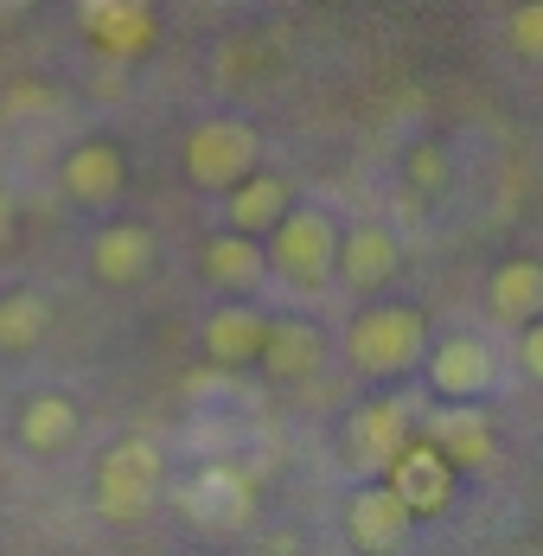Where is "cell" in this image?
I'll return each mask as SVG.
<instances>
[{"mask_svg": "<svg viewBox=\"0 0 543 556\" xmlns=\"http://www.w3.org/2000/svg\"><path fill=\"white\" fill-rule=\"evenodd\" d=\"M179 505L192 525L205 531H243L256 518V480L237 467V460H205L186 486H179Z\"/></svg>", "mask_w": 543, "mask_h": 556, "instance_id": "8992f818", "label": "cell"}, {"mask_svg": "<svg viewBox=\"0 0 543 556\" xmlns=\"http://www.w3.org/2000/svg\"><path fill=\"white\" fill-rule=\"evenodd\" d=\"M487 301L498 320H543V263L538 256H505L487 281Z\"/></svg>", "mask_w": 543, "mask_h": 556, "instance_id": "ac0fdd59", "label": "cell"}, {"mask_svg": "<svg viewBox=\"0 0 543 556\" xmlns=\"http://www.w3.org/2000/svg\"><path fill=\"white\" fill-rule=\"evenodd\" d=\"M416 531V518H409V505L396 500L383 480H365L352 500H345V538H352V551L365 556H390L403 538Z\"/></svg>", "mask_w": 543, "mask_h": 556, "instance_id": "9c48e42d", "label": "cell"}, {"mask_svg": "<svg viewBox=\"0 0 543 556\" xmlns=\"http://www.w3.org/2000/svg\"><path fill=\"white\" fill-rule=\"evenodd\" d=\"M256 161H263V135L250 122H237V115H212V122H199L186 135V179L205 186V192L243 186L256 173Z\"/></svg>", "mask_w": 543, "mask_h": 556, "instance_id": "277c9868", "label": "cell"}, {"mask_svg": "<svg viewBox=\"0 0 543 556\" xmlns=\"http://www.w3.org/2000/svg\"><path fill=\"white\" fill-rule=\"evenodd\" d=\"M199 269H205V281L224 288V294H256L263 276H269V256H263V243H256V237L217 230L212 243H205V256H199Z\"/></svg>", "mask_w": 543, "mask_h": 556, "instance_id": "e0dca14e", "label": "cell"}, {"mask_svg": "<svg viewBox=\"0 0 543 556\" xmlns=\"http://www.w3.org/2000/svg\"><path fill=\"white\" fill-rule=\"evenodd\" d=\"M505 46L518 58H531V64H543V0H525V7L505 20Z\"/></svg>", "mask_w": 543, "mask_h": 556, "instance_id": "7402d4cb", "label": "cell"}, {"mask_svg": "<svg viewBox=\"0 0 543 556\" xmlns=\"http://www.w3.org/2000/svg\"><path fill=\"white\" fill-rule=\"evenodd\" d=\"M416 442V403L409 396H365L352 416H345V467L383 480L390 460Z\"/></svg>", "mask_w": 543, "mask_h": 556, "instance_id": "5b68a950", "label": "cell"}, {"mask_svg": "<svg viewBox=\"0 0 543 556\" xmlns=\"http://www.w3.org/2000/svg\"><path fill=\"white\" fill-rule=\"evenodd\" d=\"M161 473H166V460L148 435L115 442L97 460V511L109 525H148L154 505H161Z\"/></svg>", "mask_w": 543, "mask_h": 556, "instance_id": "7a4b0ae2", "label": "cell"}, {"mask_svg": "<svg viewBox=\"0 0 543 556\" xmlns=\"http://www.w3.org/2000/svg\"><path fill=\"white\" fill-rule=\"evenodd\" d=\"M46 333H52V301H46L39 288H13V294H0V352H7V358L33 352Z\"/></svg>", "mask_w": 543, "mask_h": 556, "instance_id": "ffe728a7", "label": "cell"}, {"mask_svg": "<svg viewBox=\"0 0 543 556\" xmlns=\"http://www.w3.org/2000/svg\"><path fill=\"white\" fill-rule=\"evenodd\" d=\"M383 486L396 493V500L409 505V518L422 525V518H441L447 505H454V493H460V473L434 454V442H416L403 447L396 460H390V473H383Z\"/></svg>", "mask_w": 543, "mask_h": 556, "instance_id": "52a82bcc", "label": "cell"}, {"mask_svg": "<svg viewBox=\"0 0 543 556\" xmlns=\"http://www.w3.org/2000/svg\"><path fill=\"white\" fill-rule=\"evenodd\" d=\"M396 269H403V243H396L390 224H352V230H339L332 281H345L352 294H378Z\"/></svg>", "mask_w": 543, "mask_h": 556, "instance_id": "30bf717a", "label": "cell"}, {"mask_svg": "<svg viewBox=\"0 0 543 556\" xmlns=\"http://www.w3.org/2000/svg\"><path fill=\"white\" fill-rule=\"evenodd\" d=\"M403 179H409L422 199H441V192H447V154H441L434 141H416L409 161H403Z\"/></svg>", "mask_w": 543, "mask_h": 556, "instance_id": "44dd1931", "label": "cell"}, {"mask_svg": "<svg viewBox=\"0 0 543 556\" xmlns=\"http://www.w3.org/2000/svg\"><path fill=\"white\" fill-rule=\"evenodd\" d=\"M422 371H429L434 396H447V403H480L498 384V358H492V345L480 333H447L422 358Z\"/></svg>", "mask_w": 543, "mask_h": 556, "instance_id": "ba28073f", "label": "cell"}, {"mask_svg": "<svg viewBox=\"0 0 543 556\" xmlns=\"http://www.w3.org/2000/svg\"><path fill=\"white\" fill-rule=\"evenodd\" d=\"M422 442H434V454L454 467V473H473V467H492V422L480 403H447V409H434L429 416V435Z\"/></svg>", "mask_w": 543, "mask_h": 556, "instance_id": "8fae6325", "label": "cell"}, {"mask_svg": "<svg viewBox=\"0 0 543 556\" xmlns=\"http://www.w3.org/2000/svg\"><path fill=\"white\" fill-rule=\"evenodd\" d=\"M13 237V212H7V199H0V243Z\"/></svg>", "mask_w": 543, "mask_h": 556, "instance_id": "cb8c5ba5", "label": "cell"}, {"mask_svg": "<svg viewBox=\"0 0 543 556\" xmlns=\"http://www.w3.org/2000/svg\"><path fill=\"white\" fill-rule=\"evenodd\" d=\"M256 365L269 371L275 384H301V378H314L326 365V333L314 320H269V339H263Z\"/></svg>", "mask_w": 543, "mask_h": 556, "instance_id": "9a60e30c", "label": "cell"}, {"mask_svg": "<svg viewBox=\"0 0 543 556\" xmlns=\"http://www.w3.org/2000/svg\"><path fill=\"white\" fill-rule=\"evenodd\" d=\"M269 276L294 281V288H326L332 263H339V224L326 218L320 205H301L269 230Z\"/></svg>", "mask_w": 543, "mask_h": 556, "instance_id": "3957f363", "label": "cell"}, {"mask_svg": "<svg viewBox=\"0 0 543 556\" xmlns=\"http://www.w3.org/2000/svg\"><path fill=\"white\" fill-rule=\"evenodd\" d=\"M58 179H64V192L77 199V205H115L122 199V186H128V154L115 148V141H77L71 154H64V167H58Z\"/></svg>", "mask_w": 543, "mask_h": 556, "instance_id": "7c38bea8", "label": "cell"}, {"mask_svg": "<svg viewBox=\"0 0 543 556\" xmlns=\"http://www.w3.org/2000/svg\"><path fill=\"white\" fill-rule=\"evenodd\" d=\"M154 269V230L148 224H109L90 243V276L103 288H135Z\"/></svg>", "mask_w": 543, "mask_h": 556, "instance_id": "5bb4252c", "label": "cell"}, {"mask_svg": "<svg viewBox=\"0 0 543 556\" xmlns=\"http://www.w3.org/2000/svg\"><path fill=\"white\" fill-rule=\"evenodd\" d=\"M518 365H525V371L543 384V320H531V327L518 333Z\"/></svg>", "mask_w": 543, "mask_h": 556, "instance_id": "603a6c76", "label": "cell"}, {"mask_svg": "<svg viewBox=\"0 0 543 556\" xmlns=\"http://www.w3.org/2000/svg\"><path fill=\"white\" fill-rule=\"evenodd\" d=\"M345 358L352 371L365 378H403L429 358V320L416 307H365L352 327H345Z\"/></svg>", "mask_w": 543, "mask_h": 556, "instance_id": "6da1fadb", "label": "cell"}, {"mask_svg": "<svg viewBox=\"0 0 543 556\" xmlns=\"http://www.w3.org/2000/svg\"><path fill=\"white\" fill-rule=\"evenodd\" d=\"M205 358L224 365V371H243V365H256L263 358V339H269V320L256 314V307H243V301H230V307H217L212 320H205Z\"/></svg>", "mask_w": 543, "mask_h": 556, "instance_id": "2e32d148", "label": "cell"}, {"mask_svg": "<svg viewBox=\"0 0 543 556\" xmlns=\"http://www.w3.org/2000/svg\"><path fill=\"white\" fill-rule=\"evenodd\" d=\"M288 212H294V199H288V179H281V173L256 167L243 186H230V192H224V230L256 237V243H263L275 224L288 218Z\"/></svg>", "mask_w": 543, "mask_h": 556, "instance_id": "4fadbf2b", "label": "cell"}, {"mask_svg": "<svg viewBox=\"0 0 543 556\" xmlns=\"http://www.w3.org/2000/svg\"><path fill=\"white\" fill-rule=\"evenodd\" d=\"M77 429H84V416H77V403L71 396H33L26 409H20V447L26 454H64V447L77 442Z\"/></svg>", "mask_w": 543, "mask_h": 556, "instance_id": "d6986e66", "label": "cell"}]
</instances>
